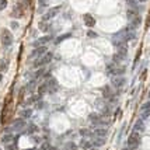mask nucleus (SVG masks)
Instances as JSON below:
<instances>
[{
  "mask_svg": "<svg viewBox=\"0 0 150 150\" xmlns=\"http://www.w3.org/2000/svg\"><path fill=\"white\" fill-rule=\"evenodd\" d=\"M38 131V128L35 125H30V129H28V133H34V132Z\"/></svg>",
  "mask_w": 150,
  "mask_h": 150,
  "instance_id": "nucleus-31",
  "label": "nucleus"
},
{
  "mask_svg": "<svg viewBox=\"0 0 150 150\" xmlns=\"http://www.w3.org/2000/svg\"><path fill=\"white\" fill-rule=\"evenodd\" d=\"M136 1H140V3H143V1H146V0H136Z\"/></svg>",
  "mask_w": 150,
  "mask_h": 150,
  "instance_id": "nucleus-35",
  "label": "nucleus"
},
{
  "mask_svg": "<svg viewBox=\"0 0 150 150\" xmlns=\"http://www.w3.org/2000/svg\"><path fill=\"white\" fill-rule=\"evenodd\" d=\"M83 18H84V24L87 27H90V28H91V27L96 25V20H94L93 16H90V14H84V17H83Z\"/></svg>",
  "mask_w": 150,
  "mask_h": 150,
  "instance_id": "nucleus-14",
  "label": "nucleus"
},
{
  "mask_svg": "<svg viewBox=\"0 0 150 150\" xmlns=\"http://www.w3.org/2000/svg\"><path fill=\"white\" fill-rule=\"evenodd\" d=\"M63 149L65 150H77V146H76V143H73V142H67Z\"/></svg>",
  "mask_w": 150,
  "mask_h": 150,
  "instance_id": "nucleus-22",
  "label": "nucleus"
},
{
  "mask_svg": "<svg viewBox=\"0 0 150 150\" xmlns=\"http://www.w3.org/2000/svg\"><path fill=\"white\" fill-rule=\"evenodd\" d=\"M80 135H81V136H91L93 133L88 131V129H80Z\"/></svg>",
  "mask_w": 150,
  "mask_h": 150,
  "instance_id": "nucleus-27",
  "label": "nucleus"
},
{
  "mask_svg": "<svg viewBox=\"0 0 150 150\" xmlns=\"http://www.w3.org/2000/svg\"><path fill=\"white\" fill-rule=\"evenodd\" d=\"M105 143V137H96L94 140H93V144L94 146H103Z\"/></svg>",
  "mask_w": 150,
  "mask_h": 150,
  "instance_id": "nucleus-21",
  "label": "nucleus"
},
{
  "mask_svg": "<svg viewBox=\"0 0 150 150\" xmlns=\"http://www.w3.org/2000/svg\"><path fill=\"white\" fill-rule=\"evenodd\" d=\"M24 128H25V121L21 119V118L16 119V121L13 122V126H11L13 131H21V129H24Z\"/></svg>",
  "mask_w": 150,
  "mask_h": 150,
  "instance_id": "nucleus-9",
  "label": "nucleus"
},
{
  "mask_svg": "<svg viewBox=\"0 0 150 150\" xmlns=\"http://www.w3.org/2000/svg\"><path fill=\"white\" fill-rule=\"evenodd\" d=\"M140 144V135L137 132H132L129 135V139H128V146L131 150H136Z\"/></svg>",
  "mask_w": 150,
  "mask_h": 150,
  "instance_id": "nucleus-3",
  "label": "nucleus"
},
{
  "mask_svg": "<svg viewBox=\"0 0 150 150\" xmlns=\"http://www.w3.org/2000/svg\"><path fill=\"white\" fill-rule=\"evenodd\" d=\"M7 7V0H0V10H4Z\"/></svg>",
  "mask_w": 150,
  "mask_h": 150,
  "instance_id": "nucleus-30",
  "label": "nucleus"
},
{
  "mask_svg": "<svg viewBox=\"0 0 150 150\" xmlns=\"http://www.w3.org/2000/svg\"><path fill=\"white\" fill-rule=\"evenodd\" d=\"M0 70H1V72H6V70H7L6 60H0Z\"/></svg>",
  "mask_w": 150,
  "mask_h": 150,
  "instance_id": "nucleus-28",
  "label": "nucleus"
},
{
  "mask_svg": "<svg viewBox=\"0 0 150 150\" xmlns=\"http://www.w3.org/2000/svg\"><path fill=\"white\" fill-rule=\"evenodd\" d=\"M21 14H23V10H20V6H17L16 8H14L13 16L14 17H21Z\"/></svg>",
  "mask_w": 150,
  "mask_h": 150,
  "instance_id": "nucleus-26",
  "label": "nucleus"
},
{
  "mask_svg": "<svg viewBox=\"0 0 150 150\" xmlns=\"http://www.w3.org/2000/svg\"><path fill=\"white\" fill-rule=\"evenodd\" d=\"M59 10H60V7H59V6H58V7H53V8H51V10H49V11H48V13L44 16V21H48V20L53 18V17H55V16L59 13Z\"/></svg>",
  "mask_w": 150,
  "mask_h": 150,
  "instance_id": "nucleus-10",
  "label": "nucleus"
},
{
  "mask_svg": "<svg viewBox=\"0 0 150 150\" xmlns=\"http://www.w3.org/2000/svg\"><path fill=\"white\" fill-rule=\"evenodd\" d=\"M52 58H53L52 53L46 52L45 55H42L38 60H35V62H34V67H39V66H44V65H46V63H49V62L52 60Z\"/></svg>",
  "mask_w": 150,
  "mask_h": 150,
  "instance_id": "nucleus-4",
  "label": "nucleus"
},
{
  "mask_svg": "<svg viewBox=\"0 0 150 150\" xmlns=\"http://www.w3.org/2000/svg\"><path fill=\"white\" fill-rule=\"evenodd\" d=\"M1 44L4 48H8V46L13 44V35L10 34L8 30H3L1 31Z\"/></svg>",
  "mask_w": 150,
  "mask_h": 150,
  "instance_id": "nucleus-5",
  "label": "nucleus"
},
{
  "mask_svg": "<svg viewBox=\"0 0 150 150\" xmlns=\"http://www.w3.org/2000/svg\"><path fill=\"white\" fill-rule=\"evenodd\" d=\"M45 91H46V84H41V87H39V90H38V94L42 96Z\"/></svg>",
  "mask_w": 150,
  "mask_h": 150,
  "instance_id": "nucleus-29",
  "label": "nucleus"
},
{
  "mask_svg": "<svg viewBox=\"0 0 150 150\" xmlns=\"http://www.w3.org/2000/svg\"><path fill=\"white\" fill-rule=\"evenodd\" d=\"M144 131V122L143 119H137L136 122H135V125H133V132H143Z\"/></svg>",
  "mask_w": 150,
  "mask_h": 150,
  "instance_id": "nucleus-12",
  "label": "nucleus"
},
{
  "mask_svg": "<svg viewBox=\"0 0 150 150\" xmlns=\"http://www.w3.org/2000/svg\"><path fill=\"white\" fill-rule=\"evenodd\" d=\"M39 1V6H48L51 0H38Z\"/></svg>",
  "mask_w": 150,
  "mask_h": 150,
  "instance_id": "nucleus-33",
  "label": "nucleus"
},
{
  "mask_svg": "<svg viewBox=\"0 0 150 150\" xmlns=\"http://www.w3.org/2000/svg\"><path fill=\"white\" fill-rule=\"evenodd\" d=\"M1 79H3V76H1V73H0V81H1Z\"/></svg>",
  "mask_w": 150,
  "mask_h": 150,
  "instance_id": "nucleus-36",
  "label": "nucleus"
},
{
  "mask_svg": "<svg viewBox=\"0 0 150 150\" xmlns=\"http://www.w3.org/2000/svg\"><path fill=\"white\" fill-rule=\"evenodd\" d=\"M70 37H72V34H65V35H60V37L55 41V44H59V42H62V41H65V39L70 38Z\"/></svg>",
  "mask_w": 150,
  "mask_h": 150,
  "instance_id": "nucleus-24",
  "label": "nucleus"
},
{
  "mask_svg": "<svg viewBox=\"0 0 150 150\" xmlns=\"http://www.w3.org/2000/svg\"><path fill=\"white\" fill-rule=\"evenodd\" d=\"M91 146H93L91 142H88V140H81V147H83L84 150L91 149Z\"/></svg>",
  "mask_w": 150,
  "mask_h": 150,
  "instance_id": "nucleus-23",
  "label": "nucleus"
},
{
  "mask_svg": "<svg viewBox=\"0 0 150 150\" xmlns=\"http://www.w3.org/2000/svg\"><path fill=\"white\" fill-rule=\"evenodd\" d=\"M6 150H18V149H17V146H16V143H11V144H7Z\"/></svg>",
  "mask_w": 150,
  "mask_h": 150,
  "instance_id": "nucleus-32",
  "label": "nucleus"
},
{
  "mask_svg": "<svg viewBox=\"0 0 150 150\" xmlns=\"http://www.w3.org/2000/svg\"><path fill=\"white\" fill-rule=\"evenodd\" d=\"M135 37H136L135 30H132V28H129V27H126V28H124V30H121V31H118L117 34L112 35L111 42L115 48H121V46L126 45V42L131 41V39H133Z\"/></svg>",
  "mask_w": 150,
  "mask_h": 150,
  "instance_id": "nucleus-1",
  "label": "nucleus"
},
{
  "mask_svg": "<svg viewBox=\"0 0 150 150\" xmlns=\"http://www.w3.org/2000/svg\"><path fill=\"white\" fill-rule=\"evenodd\" d=\"M149 98H150V91H149Z\"/></svg>",
  "mask_w": 150,
  "mask_h": 150,
  "instance_id": "nucleus-37",
  "label": "nucleus"
},
{
  "mask_svg": "<svg viewBox=\"0 0 150 150\" xmlns=\"http://www.w3.org/2000/svg\"><path fill=\"white\" fill-rule=\"evenodd\" d=\"M0 108H1V104H0Z\"/></svg>",
  "mask_w": 150,
  "mask_h": 150,
  "instance_id": "nucleus-38",
  "label": "nucleus"
},
{
  "mask_svg": "<svg viewBox=\"0 0 150 150\" xmlns=\"http://www.w3.org/2000/svg\"><path fill=\"white\" fill-rule=\"evenodd\" d=\"M87 35H88V37H91V38H96V37H97V34L93 33V31H88V33H87Z\"/></svg>",
  "mask_w": 150,
  "mask_h": 150,
  "instance_id": "nucleus-34",
  "label": "nucleus"
},
{
  "mask_svg": "<svg viewBox=\"0 0 150 150\" xmlns=\"http://www.w3.org/2000/svg\"><path fill=\"white\" fill-rule=\"evenodd\" d=\"M88 119L91 121L93 124H101V117L97 115V114H90V115H88Z\"/></svg>",
  "mask_w": 150,
  "mask_h": 150,
  "instance_id": "nucleus-17",
  "label": "nucleus"
},
{
  "mask_svg": "<svg viewBox=\"0 0 150 150\" xmlns=\"http://www.w3.org/2000/svg\"><path fill=\"white\" fill-rule=\"evenodd\" d=\"M45 84H46V91H48V93H55L59 88L56 79H51L49 81H46Z\"/></svg>",
  "mask_w": 150,
  "mask_h": 150,
  "instance_id": "nucleus-6",
  "label": "nucleus"
},
{
  "mask_svg": "<svg viewBox=\"0 0 150 150\" xmlns=\"http://www.w3.org/2000/svg\"><path fill=\"white\" fill-rule=\"evenodd\" d=\"M126 4H128V7H129V10H136L137 11L136 0H126Z\"/></svg>",
  "mask_w": 150,
  "mask_h": 150,
  "instance_id": "nucleus-20",
  "label": "nucleus"
},
{
  "mask_svg": "<svg viewBox=\"0 0 150 150\" xmlns=\"http://www.w3.org/2000/svg\"><path fill=\"white\" fill-rule=\"evenodd\" d=\"M150 117V101L144 103L142 105V111H140V119H146Z\"/></svg>",
  "mask_w": 150,
  "mask_h": 150,
  "instance_id": "nucleus-8",
  "label": "nucleus"
},
{
  "mask_svg": "<svg viewBox=\"0 0 150 150\" xmlns=\"http://www.w3.org/2000/svg\"><path fill=\"white\" fill-rule=\"evenodd\" d=\"M126 83V79L122 77V76H115V77L112 79L111 84L114 87H117V88H121V87H124V84Z\"/></svg>",
  "mask_w": 150,
  "mask_h": 150,
  "instance_id": "nucleus-7",
  "label": "nucleus"
},
{
  "mask_svg": "<svg viewBox=\"0 0 150 150\" xmlns=\"http://www.w3.org/2000/svg\"><path fill=\"white\" fill-rule=\"evenodd\" d=\"M131 23H129V28H132V30H135V28H137V27L140 25V23H142V18L139 17V16H136V17H133L132 20H129Z\"/></svg>",
  "mask_w": 150,
  "mask_h": 150,
  "instance_id": "nucleus-13",
  "label": "nucleus"
},
{
  "mask_svg": "<svg viewBox=\"0 0 150 150\" xmlns=\"http://www.w3.org/2000/svg\"><path fill=\"white\" fill-rule=\"evenodd\" d=\"M48 41H51V37H42V38H39L38 41H35V42H34V45L35 46H39V45L44 46Z\"/></svg>",
  "mask_w": 150,
  "mask_h": 150,
  "instance_id": "nucleus-16",
  "label": "nucleus"
},
{
  "mask_svg": "<svg viewBox=\"0 0 150 150\" xmlns=\"http://www.w3.org/2000/svg\"><path fill=\"white\" fill-rule=\"evenodd\" d=\"M14 139H16V137H14L13 135H8V133H7V135H4V136L1 137V142H3L4 144H10Z\"/></svg>",
  "mask_w": 150,
  "mask_h": 150,
  "instance_id": "nucleus-18",
  "label": "nucleus"
},
{
  "mask_svg": "<svg viewBox=\"0 0 150 150\" xmlns=\"http://www.w3.org/2000/svg\"><path fill=\"white\" fill-rule=\"evenodd\" d=\"M21 119H27V118H30L33 115V110H30V108H25V110H23L21 111Z\"/></svg>",
  "mask_w": 150,
  "mask_h": 150,
  "instance_id": "nucleus-19",
  "label": "nucleus"
},
{
  "mask_svg": "<svg viewBox=\"0 0 150 150\" xmlns=\"http://www.w3.org/2000/svg\"><path fill=\"white\" fill-rule=\"evenodd\" d=\"M39 30H41V31H48V30H49V25L42 21V23H39Z\"/></svg>",
  "mask_w": 150,
  "mask_h": 150,
  "instance_id": "nucleus-25",
  "label": "nucleus"
},
{
  "mask_svg": "<svg viewBox=\"0 0 150 150\" xmlns=\"http://www.w3.org/2000/svg\"><path fill=\"white\" fill-rule=\"evenodd\" d=\"M94 136L96 137H105L107 136V129H104V128H97V129L94 131Z\"/></svg>",
  "mask_w": 150,
  "mask_h": 150,
  "instance_id": "nucleus-15",
  "label": "nucleus"
},
{
  "mask_svg": "<svg viewBox=\"0 0 150 150\" xmlns=\"http://www.w3.org/2000/svg\"><path fill=\"white\" fill-rule=\"evenodd\" d=\"M107 73L112 74V76H122L125 73V66H121L112 62L111 65H108V67H107Z\"/></svg>",
  "mask_w": 150,
  "mask_h": 150,
  "instance_id": "nucleus-2",
  "label": "nucleus"
},
{
  "mask_svg": "<svg viewBox=\"0 0 150 150\" xmlns=\"http://www.w3.org/2000/svg\"><path fill=\"white\" fill-rule=\"evenodd\" d=\"M46 53V46H38L35 51H33V53H31V56L30 58H37V56H41V55H45Z\"/></svg>",
  "mask_w": 150,
  "mask_h": 150,
  "instance_id": "nucleus-11",
  "label": "nucleus"
}]
</instances>
